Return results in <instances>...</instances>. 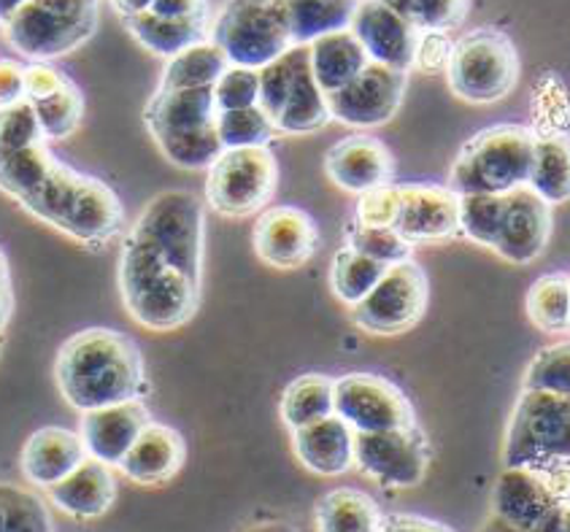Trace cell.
I'll return each instance as SVG.
<instances>
[{
	"label": "cell",
	"mask_w": 570,
	"mask_h": 532,
	"mask_svg": "<svg viewBox=\"0 0 570 532\" xmlns=\"http://www.w3.org/2000/svg\"><path fill=\"white\" fill-rule=\"evenodd\" d=\"M87 457H90V452H87L85 439L79 433L52 424V427L36 430L24 441L22 471L33 486L52 490L71 476Z\"/></svg>",
	"instance_id": "cell-23"
},
{
	"label": "cell",
	"mask_w": 570,
	"mask_h": 532,
	"mask_svg": "<svg viewBox=\"0 0 570 532\" xmlns=\"http://www.w3.org/2000/svg\"><path fill=\"white\" fill-rule=\"evenodd\" d=\"M68 81L71 79H68L60 68L49 66V62H30V68H24V87H28L30 104L60 92Z\"/></svg>",
	"instance_id": "cell-46"
},
{
	"label": "cell",
	"mask_w": 570,
	"mask_h": 532,
	"mask_svg": "<svg viewBox=\"0 0 570 532\" xmlns=\"http://www.w3.org/2000/svg\"><path fill=\"white\" fill-rule=\"evenodd\" d=\"M314 522L316 532H379L384 516L365 492L341 486L316 500Z\"/></svg>",
	"instance_id": "cell-29"
},
{
	"label": "cell",
	"mask_w": 570,
	"mask_h": 532,
	"mask_svg": "<svg viewBox=\"0 0 570 532\" xmlns=\"http://www.w3.org/2000/svg\"><path fill=\"white\" fill-rule=\"evenodd\" d=\"M257 257L276 270L303 268L320 249V230L312 214L295 206L265 208L252 230Z\"/></svg>",
	"instance_id": "cell-19"
},
{
	"label": "cell",
	"mask_w": 570,
	"mask_h": 532,
	"mask_svg": "<svg viewBox=\"0 0 570 532\" xmlns=\"http://www.w3.org/2000/svg\"><path fill=\"white\" fill-rule=\"evenodd\" d=\"M392 230L411 246L439 244V240L462 236L460 195L449 187H433V184H401Z\"/></svg>",
	"instance_id": "cell-17"
},
{
	"label": "cell",
	"mask_w": 570,
	"mask_h": 532,
	"mask_svg": "<svg viewBox=\"0 0 570 532\" xmlns=\"http://www.w3.org/2000/svg\"><path fill=\"white\" fill-rule=\"evenodd\" d=\"M122 22L147 52L166 57V60H174V57L187 52V49L200 47V43H206L208 33H212L208 6L187 17H160L149 11L147 6V11H141V14L122 17Z\"/></svg>",
	"instance_id": "cell-24"
},
{
	"label": "cell",
	"mask_w": 570,
	"mask_h": 532,
	"mask_svg": "<svg viewBox=\"0 0 570 532\" xmlns=\"http://www.w3.org/2000/svg\"><path fill=\"white\" fill-rule=\"evenodd\" d=\"M335 414V382L322 373H306L289 382L282 395V420L289 430L308 427Z\"/></svg>",
	"instance_id": "cell-31"
},
{
	"label": "cell",
	"mask_w": 570,
	"mask_h": 532,
	"mask_svg": "<svg viewBox=\"0 0 570 532\" xmlns=\"http://www.w3.org/2000/svg\"><path fill=\"white\" fill-rule=\"evenodd\" d=\"M55 382L68 405L81 414L141 401L147 392L141 349L111 327H87L57 352Z\"/></svg>",
	"instance_id": "cell-3"
},
{
	"label": "cell",
	"mask_w": 570,
	"mask_h": 532,
	"mask_svg": "<svg viewBox=\"0 0 570 532\" xmlns=\"http://www.w3.org/2000/svg\"><path fill=\"white\" fill-rule=\"evenodd\" d=\"M219 141L225 149L268 147L276 136V125L259 106L244 111H219Z\"/></svg>",
	"instance_id": "cell-38"
},
{
	"label": "cell",
	"mask_w": 570,
	"mask_h": 532,
	"mask_svg": "<svg viewBox=\"0 0 570 532\" xmlns=\"http://www.w3.org/2000/svg\"><path fill=\"white\" fill-rule=\"evenodd\" d=\"M524 390L570 397V341L543 346L524 373Z\"/></svg>",
	"instance_id": "cell-40"
},
{
	"label": "cell",
	"mask_w": 570,
	"mask_h": 532,
	"mask_svg": "<svg viewBox=\"0 0 570 532\" xmlns=\"http://www.w3.org/2000/svg\"><path fill=\"white\" fill-rule=\"evenodd\" d=\"M454 41L446 33H422L420 52H416V68L422 73H441L452 60Z\"/></svg>",
	"instance_id": "cell-47"
},
{
	"label": "cell",
	"mask_w": 570,
	"mask_h": 532,
	"mask_svg": "<svg viewBox=\"0 0 570 532\" xmlns=\"http://www.w3.org/2000/svg\"><path fill=\"white\" fill-rule=\"evenodd\" d=\"M325 170L344 193L368 195L373 189L390 187L395 168L390 149L379 138L350 136L327 151Z\"/></svg>",
	"instance_id": "cell-21"
},
{
	"label": "cell",
	"mask_w": 570,
	"mask_h": 532,
	"mask_svg": "<svg viewBox=\"0 0 570 532\" xmlns=\"http://www.w3.org/2000/svg\"><path fill=\"white\" fill-rule=\"evenodd\" d=\"M149 424L147 405L141 401H130L85 414L79 435L85 439L90 457L106 462L109 467H119L128 457L132 443Z\"/></svg>",
	"instance_id": "cell-22"
},
{
	"label": "cell",
	"mask_w": 570,
	"mask_h": 532,
	"mask_svg": "<svg viewBox=\"0 0 570 532\" xmlns=\"http://www.w3.org/2000/svg\"><path fill=\"white\" fill-rule=\"evenodd\" d=\"M568 476L570 467H505L492 492L495 516L519 532H560L570 505V481H562Z\"/></svg>",
	"instance_id": "cell-11"
},
{
	"label": "cell",
	"mask_w": 570,
	"mask_h": 532,
	"mask_svg": "<svg viewBox=\"0 0 570 532\" xmlns=\"http://www.w3.org/2000/svg\"><path fill=\"white\" fill-rule=\"evenodd\" d=\"M144 119L157 149L179 168H212L225 151L219 141V109L214 90H157L147 104Z\"/></svg>",
	"instance_id": "cell-4"
},
{
	"label": "cell",
	"mask_w": 570,
	"mask_h": 532,
	"mask_svg": "<svg viewBox=\"0 0 570 532\" xmlns=\"http://www.w3.org/2000/svg\"><path fill=\"white\" fill-rule=\"evenodd\" d=\"M350 246L354 252H360V255L386 265V268L409 263L411 249H414L409 240H403L390 227H365L357 225V221H354V227L350 230Z\"/></svg>",
	"instance_id": "cell-42"
},
{
	"label": "cell",
	"mask_w": 570,
	"mask_h": 532,
	"mask_svg": "<svg viewBox=\"0 0 570 532\" xmlns=\"http://www.w3.org/2000/svg\"><path fill=\"white\" fill-rule=\"evenodd\" d=\"M505 467H570V397L522 390L503 449Z\"/></svg>",
	"instance_id": "cell-7"
},
{
	"label": "cell",
	"mask_w": 570,
	"mask_h": 532,
	"mask_svg": "<svg viewBox=\"0 0 570 532\" xmlns=\"http://www.w3.org/2000/svg\"><path fill=\"white\" fill-rule=\"evenodd\" d=\"M230 68L225 52L214 41L187 49L179 57L166 62L157 90L189 92V90H214L222 76Z\"/></svg>",
	"instance_id": "cell-30"
},
{
	"label": "cell",
	"mask_w": 570,
	"mask_h": 532,
	"mask_svg": "<svg viewBox=\"0 0 570 532\" xmlns=\"http://www.w3.org/2000/svg\"><path fill=\"white\" fill-rule=\"evenodd\" d=\"M289 36L295 47H312L320 38L344 33L352 28L357 3L352 0H327V3H284Z\"/></svg>",
	"instance_id": "cell-32"
},
{
	"label": "cell",
	"mask_w": 570,
	"mask_h": 532,
	"mask_svg": "<svg viewBox=\"0 0 570 532\" xmlns=\"http://www.w3.org/2000/svg\"><path fill=\"white\" fill-rule=\"evenodd\" d=\"M560 532H570V505L566 509V519H562V530Z\"/></svg>",
	"instance_id": "cell-52"
},
{
	"label": "cell",
	"mask_w": 570,
	"mask_h": 532,
	"mask_svg": "<svg viewBox=\"0 0 570 532\" xmlns=\"http://www.w3.org/2000/svg\"><path fill=\"white\" fill-rule=\"evenodd\" d=\"M33 106L47 141H62V138L73 136L79 130L81 117H85V98H81V90L73 85V79L60 92L36 100Z\"/></svg>",
	"instance_id": "cell-36"
},
{
	"label": "cell",
	"mask_w": 570,
	"mask_h": 532,
	"mask_svg": "<svg viewBox=\"0 0 570 532\" xmlns=\"http://www.w3.org/2000/svg\"><path fill=\"white\" fill-rule=\"evenodd\" d=\"M0 532H52L43 500L17 484L0 486Z\"/></svg>",
	"instance_id": "cell-37"
},
{
	"label": "cell",
	"mask_w": 570,
	"mask_h": 532,
	"mask_svg": "<svg viewBox=\"0 0 570 532\" xmlns=\"http://www.w3.org/2000/svg\"><path fill=\"white\" fill-rule=\"evenodd\" d=\"M308 52H312V71L316 85L322 87L327 98L350 87L371 66L368 55L360 47L352 30L320 38V41L308 47Z\"/></svg>",
	"instance_id": "cell-28"
},
{
	"label": "cell",
	"mask_w": 570,
	"mask_h": 532,
	"mask_svg": "<svg viewBox=\"0 0 570 532\" xmlns=\"http://www.w3.org/2000/svg\"><path fill=\"white\" fill-rule=\"evenodd\" d=\"M535 132L522 125H498L476 132L462 147L449 176V189L462 195H509L530 184Z\"/></svg>",
	"instance_id": "cell-5"
},
{
	"label": "cell",
	"mask_w": 570,
	"mask_h": 532,
	"mask_svg": "<svg viewBox=\"0 0 570 532\" xmlns=\"http://www.w3.org/2000/svg\"><path fill=\"white\" fill-rule=\"evenodd\" d=\"M0 184L24 211L92 249L122 230L125 211L117 193L95 176L66 166L47 144L0 155Z\"/></svg>",
	"instance_id": "cell-2"
},
{
	"label": "cell",
	"mask_w": 570,
	"mask_h": 532,
	"mask_svg": "<svg viewBox=\"0 0 570 532\" xmlns=\"http://www.w3.org/2000/svg\"><path fill=\"white\" fill-rule=\"evenodd\" d=\"M276 184L278 166L271 147L225 149L208 168L203 195L214 211L240 219L268 206Z\"/></svg>",
	"instance_id": "cell-12"
},
{
	"label": "cell",
	"mask_w": 570,
	"mask_h": 532,
	"mask_svg": "<svg viewBox=\"0 0 570 532\" xmlns=\"http://www.w3.org/2000/svg\"><path fill=\"white\" fill-rule=\"evenodd\" d=\"M552 236V206L530 187L505 195L503 225L492 249L514 265H528L543 255Z\"/></svg>",
	"instance_id": "cell-20"
},
{
	"label": "cell",
	"mask_w": 570,
	"mask_h": 532,
	"mask_svg": "<svg viewBox=\"0 0 570 532\" xmlns=\"http://www.w3.org/2000/svg\"><path fill=\"white\" fill-rule=\"evenodd\" d=\"M495 530H498V532H519V530H514V528H509V524H505V522H500V519H498Z\"/></svg>",
	"instance_id": "cell-53"
},
{
	"label": "cell",
	"mask_w": 570,
	"mask_h": 532,
	"mask_svg": "<svg viewBox=\"0 0 570 532\" xmlns=\"http://www.w3.org/2000/svg\"><path fill=\"white\" fill-rule=\"evenodd\" d=\"M392 9L409 19L420 33H449L462 24L471 3L465 0H397Z\"/></svg>",
	"instance_id": "cell-41"
},
{
	"label": "cell",
	"mask_w": 570,
	"mask_h": 532,
	"mask_svg": "<svg viewBox=\"0 0 570 532\" xmlns=\"http://www.w3.org/2000/svg\"><path fill=\"white\" fill-rule=\"evenodd\" d=\"M409 87V73L371 62L350 87L327 98L335 122L346 128H379L386 125L401 109Z\"/></svg>",
	"instance_id": "cell-16"
},
{
	"label": "cell",
	"mask_w": 570,
	"mask_h": 532,
	"mask_svg": "<svg viewBox=\"0 0 570 532\" xmlns=\"http://www.w3.org/2000/svg\"><path fill=\"white\" fill-rule=\"evenodd\" d=\"M397 217V187L390 184V187L373 189L368 195H360L357 214H354V221L365 227H390L395 225Z\"/></svg>",
	"instance_id": "cell-45"
},
{
	"label": "cell",
	"mask_w": 570,
	"mask_h": 532,
	"mask_svg": "<svg viewBox=\"0 0 570 532\" xmlns=\"http://www.w3.org/2000/svg\"><path fill=\"white\" fill-rule=\"evenodd\" d=\"M43 141L47 138H43L36 106L30 100H22V104L0 111V144H3V155H14V151L38 147Z\"/></svg>",
	"instance_id": "cell-43"
},
{
	"label": "cell",
	"mask_w": 570,
	"mask_h": 532,
	"mask_svg": "<svg viewBox=\"0 0 570 532\" xmlns=\"http://www.w3.org/2000/svg\"><path fill=\"white\" fill-rule=\"evenodd\" d=\"M0 100H3V109L28 100L24 68H19L17 62H11V60H3V66H0Z\"/></svg>",
	"instance_id": "cell-48"
},
{
	"label": "cell",
	"mask_w": 570,
	"mask_h": 532,
	"mask_svg": "<svg viewBox=\"0 0 570 532\" xmlns=\"http://www.w3.org/2000/svg\"><path fill=\"white\" fill-rule=\"evenodd\" d=\"M52 503L76 519L104 516L117 500V481L106 462L87 457L66 481L49 490Z\"/></svg>",
	"instance_id": "cell-27"
},
{
	"label": "cell",
	"mask_w": 570,
	"mask_h": 532,
	"mask_svg": "<svg viewBox=\"0 0 570 532\" xmlns=\"http://www.w3.org/2000/svg\"><path fill=\"white\" fill-rule=\"evenodd\" d=\"M212 41L230 66L263 71L295 47L284 3H227L212 28Z\"/></svg>",
	"instance_id": "cell-10"
},
{
	"label": "cell",
	"mask_w": 570,
	"mask_h": 532,
	"mask_svg": "<svg viewBox=\"0 0 570 532\" xmlns=\"http://www.w3.org/2000/svg\"><path fill=\"white\" fill-rule=\"evenodd\" d=\"M203 9H206V3H200V0H149V11L160 17H187Z\"/></svg>",
	"instance_id": "cell-50"
},
{
	"label": "cell",
	"mask_w": 570,
	"mask_h": 532,
	"mask_svg": "<svg viewBox=\"0 0 570 532\" xmlns=\"http://www.w3.org/2000/svg\"><path fill=\"white\" fill-rule=\"evenodd\" d=\"M530 189L549 206L570 200V136H535Z\"/></svg>",
	"instance_id": "cell-33"
},
{
	"label": "cell",
	"mask_w": 570,
	"mask_h": 532,
	"mask_svg": "<svg viewBox=\"0 0 570 532\" xmlns=\"http://www.w3.org/2000/svg\"><path fill=\"white\" fill-rule=\"evenodd\" d=\"M98 28V3L90 0H22L3 19L6 38L30 62H52L76 52Z\"/></svg>",
	"instance_id": "cell-6"
},
{
	"label": "cell",
	"mask_w": 570,
	"mask_h": 532,
	"mask_svg": "<svg viewBox=\"0 0 570 532\" xmlns=\"http://www.w3.org/2000/svg\"><path fill=\"white\" fill-rule=\"evenodd\" d=\"M246 532H297L293 524L284 522H268V524H257V528H249Z\"/></svg>",
	"instance_id": "cell-51"
},
{
	"label": "cell",
	"mask_w": 570,
	"mask_h": 532,
	"mask_svg": "<svg viewBox=\"0 0 570 532\" xmlns=\"http://www.w3.org/2000/svg\"><path fill=\"white\" fill-rule=\"evenodd\" d=\"M528 316L543 333H570V274L535 278L528 289Z\"/></svg>",
	"instance_id": "cell-34"
},
{
	"label": "cell",
	"mask_w": 570,
	"mask_h": 532,
	"mask_svg": "<svg viewBox=\"0 0 570 532\" xmlns=\"http://www.w3.org/2000/svg\"><path fill=\"white\" fill-rule=\"evenodd\" d=\"M428 276L409 259L386 270L376 289L352 308V319L360 331L371 335L409 333L428 312Z\"/></svg>",
	"instance_id": "cell-13"
},
{
	"label": "cell",
	"mask_w": 570,
	"mask_h": 532,
	"mask_svg": "<svg viewBox=\"0 0 570 532\" xmlns=\"http://www.w3.org/2000/svg\"><path fill=\"white\" fill-rule=\"evenodd\" d=\"M386 270H390L386 265L360 255V252H354L352 246H344L341 252H335L333 265H331L333 293L338 295V301L350 303L352 308L360 306V303L376 289V284L382 282Z\"/></svg>",
	"instance_id": "cell-35"
},
{
	"label": "cell",
	"mask_w": 570,
	"mask_h": 532,
	"mask_svg": "<svg viewBox=\"0 0 570 532\" xmlns=\"http://www.w3.org/2000/svg\"><path fill=\"white\" fill-rule=\"evenodd\" d=\"M354 443L357 433L341 416L293 430L295 457L316 476H341L354 467Z\"/></svg>",
	"instance_id": "cell-25"
},
{
	"label": "cell",
	"mask_w": 570,
	"mask_h": 532,
	"mask_svg": "<svg viewBox=\"0 0 570 532\" xmlns=\"http://www.w3.org/2000/svg\"><path fill=\"white\" fill-rule=\"evenodd\" d=\"M187 460V446L181 433H176L168 424L151 422L138 441L132 443L128 457L122 460L119 471L130 481L144 486L166 484L181 471Z\"/></svg>",
	"instance_id": "cell-26"
},
{
	"label": "cell",
	"mask_w": 570,
	"mask_h": 532,
	"mask_svg": "<svg viewBox=\"0 0 570 532\" xmlns=\"http://www.w3.org/2000/svg\"><path fill=\"white\" fill-rule=\"evenodd\" d=\"M335 416H341L354 433H390L416 427L414 405L376 373H346L335 378Z\"/></svg>",
	"instance_id": "cell-14"
},
{
	"label": "cell",
	"mask_w": 570,
	"mask_h": 532,
	"mask_svg": "<svg viewBox=\"0 0 570 532\" xmlns=\"http://www.w3.org/2000/svg\"><path fill=\"white\" fill-rule=\"evenodd\" d=\"M203 203L187 189H168L147 203L119 252V295L141 327L179 331L200 306Z\"/></svg>",
	"instance_id": "cell-1"
},
{
	"label": "cell",
	"mask_w": 570,
	"mask_h": 532,
	"mask_svg": "<svg viewBox=\"0 0 570 532\" xmlns=\"http://www.w3.org/2000/svg\"><path fill=\"white\" fill-rule=\"evenodd\" d=\"M350 30L376 66L401 73L416 68L422 33L403 14H397L392 3H357Z\"/></svg>",
	"instance_id": "cell-18"
},
{
	"label": "cell",
	"mask_w": 570,
	"mask_h": 532,
	"mask_svg": "<svg viewBox=\"0 0 570 532\" xmlns=\"http://www.w3.org/2000/svg\"><path fill=\"white\" fill-rule=\"evenodd\" d=\"M219 111H244L259 106V71L230 66L214 87Z\"/></svg>",
	"instance_id": "cell-44"
},
{
	"label": "cell",
	"mask_w": 570,
	"mask_h": 532,
	"mask_svg": "<svg viewBox=\"0 0 570 532\" xmlns=\"http://www.w3.org/2000/svg\"><path fill=\"white\" fill-rule=\"evenodd\" d=\"M446 81L468 104H498L517 87L519 55L500 30L479 28L454 41Z\"/></svg>",
	"instance_id": "cell-9"
},
{
	"label": "cell",
	"mask_w": 570,
	"mask_h": 532,
	"mask_svg": "<svg viewBox=\"0 0 570 532\" xmlns=\"http://www.w3.org/2000/svg\"><path fill=\"white\" fill-rule=\"evenodd\" d=\"M379 532H454V530L446 528V524L435 522V519L395 514V516H384L382 530Z\"/></svg>",
	"instance_id": "cell-49"
},
{
	"label": "cell",
	"mask_w": 570,
	"mask_h": 532,
	"mask_svg": "<svg viewBox=\"0 0 570 532\" xmlns=\"http://www.w3.org/2000/svg\"><path fill=\"white\" fill-rule=\"evenodd\" d=\"M428 441L420 427L357 433L354 465L386 486H416L428 473Z\"/></svg>",
	"instance_id": "cell-15"
},
{
	"label": "cell",
	"mask_w": 570,
	"mask_h": 532,
	"mask_svg": "<svg viewBox=\"0 0 570 532\" xmlns=\"http://www.w3.org/2000/svg\"><path fill=\"white\" fill-rule=\"evenodd\" d=\"M259 109L268 114L276 130L295 136L333 122L327 95L314 79L308 47H293L259 71Z\"/></svg>",
	"instance_id": "cell-8"
},
{
	"label": "cell",
	"mask_w": 570,
	"mask_h": 532,
	"mask_svg": "<svg viewBox=\"0 0 570 532\" xmlns=\"http://www.w3.org/2000/svg\"><path fill=\"white\" fill-rule=\"evenodd\" d=\"M505 195H462L460 227L462 236L481 246H495L500 225H503Z\"/></svg>",
	"instance_id": "cell-39"
}]
</instances>
